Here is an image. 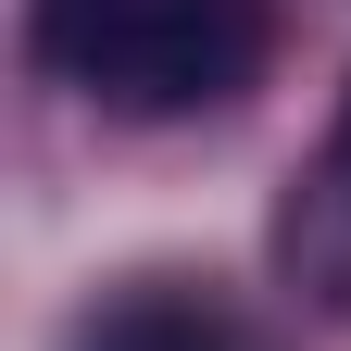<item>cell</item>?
Listing matches in <instances>:
<instances>
[{
	"mask_svg": "<svg viewBox=\"0 0 351 351\" xmlns=\"http://www.w3.org/2000/svg\"><path fill=\"white\" fill-rule=\"evenodd\" d=\"M25 38L75 101L125 125L213 113L263 75V0H25Z\"/></svg>",
	"mask_w": 351,
	"mask_h": 351,
	"instance_id": "6da1fadb",
	"label": "cell"
},
{
	"mask_svg": "<svg viewBox=\"0 0 351 351\" xmlns=\"http://www.w3.org/2000/svg\"><path fill=\"white\" fill-rule=\"evenodd\" d=\"M75 351H239V314L201 301V289H176V276H138V289H113L75 326Z\"/></svg>",
	"mask_w": 351,
	"mask_h": 351,
	"instance_id": "7a4b0ae2",
	"label": "cell"
},
{
	"mask_svg": "<svg viewBox=\"0 0 351 351\" xmlns=\"http://www.w3.org/2000/svg\"><path fill=\"white\" fill-rule=\"evenodd\" d=\"M326 151H339V163H351V101H339V138H326Z\"/></svg>",
	"mask_w": 351,
	"mask_h": 351,
	"instance_id": "3957f363",
	"label": "cell"
}]
</instances>
